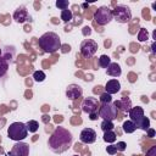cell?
I'll list each match as a JSON object with an SVG mask.
<instances>
[{"label": "cell", "mask_w": 156, "mask_h": 156, "mask_svg": "<svg viewBox=\"0 0 156 156\" xmlns=\"http://www.w3.org/2000/svg\"><path fill=\"white\" fill-rule=\"evenodd\" d=\"M146 132H147V136H149V138H154V136H155V130H154L152 128H149Z\"/></svg>", "instance_id": "33"}, {"label": "cell", "mask_w": 156, "mask_h": 156, "mask_svg": "<svg viewBox=\"0 0 156 156\" xmlns=\"http://www.w3.org/2000/svg\"><path fill=\"white\" fill-rule=\"evenodd\" d=\"M26 127H27V130H28V132L35 133V132L38 130V128H39V123H38L37 121H34V119H30V121H28V122L26 123Z\"/></svg>", "instance_id": "19"}, {"label": "cell", "mask_w": 156, "mask_h": 156, "mask_svg": "<svg viewBox=\"0 0 156 156\" xmlns=\"http://www.w3.org/2000/svg\"><path fill=\"white\" fill-rule=\"evenodd\" d=\"M98 107H99V101H98V99H95L93 96L85 98L82 102V110H83V112H85L88 115L93 113V112H96Z\"/></svg>", "instance_id": "8"}, {"label": "cell", "mask_w": 156, "mask_h": 156, "mask_svg": "<svg viewBox=\"0 0 156 156\" xmlns=\"http://www.w3.org/2000/svg\"><path fill=\"white\" fill-rule=\"evenodd\" d=\"M94 20L99 26H106L113 20L112 10L107 6H100L94 13Z\"/></svg>", "instance_id": "4"}, {"label": "cell", "mask_w": 156, "mask_h": 156, "mask_svg": "<svg viewBox=\"0 0 156 156\" xmlns=\"http://www.w3.org/2000/svg\"><path fill=\"white\" fill-rule=\"evenodd\" d=\"M10 154H11V156H28V154H29V146L26 143L17 141L12 146Z\"/></svg>", "instance_id": "9"}, {"label": "cell", "mask_w": 156, "mask_h": 156, "mask_svg": "<svg viewBox=\"0 0 156 156\" xmlns=\"http://www.w3.org/2000/svg\"><path fill=\"white\" fill-rule=\"evenodd\" d=\"M112 16L118 23H128L132 20V11L126 5H117L112 10Z\"/></svg>", "instance_id": "5"}, {"label": "cell", "mask_w": 156, "mask_h": 156, "mask_svg": "<svg viewBox=\"0 0 156 156\" xmlns=\"http://www.w3.org/2000/svg\"><path fill=\"white\" fill-rule=\"evenodd\" d=\"M110 63H111L110 56H107V55H101V56H100V58H99V65H100L101 67L107 68V66H108Z\"/></svg>", "instance_id": "23"}, {"label": "cell", "mask_w": 156, "mask_h": 156, "mask_svg": "<svg viewBox=\"0 0 156 156\" xmlns=\"http://www.w3.org/2000/svg\"><path fill=\"white\" fill-rule=\"evenodd\" d=\"M89 118H90L91 121H95V119H98V112H93V113H89Z\"/></svg>", "instance_id": "34"}, {"label": "cell", "mask_w": 156, "mask_h": 156, "mask_svg": "<svg viewBox=\"0 0 156 156\" xmlns=\"http://www.w3.org/2000/svg\"><path fill=\"white\" fill-rule=\"evenodd\" d=\"M151 49H152V52H155V43H152V45H151Z\"/></svg>", "instance_id": "36"}, {"label": "cell", "mask_w": 156, "mask_h": 156, "mask_svg": "<svg viewBox=\"0 0 156 156\" xmlns=\"http://www.w3.org/2000/svg\"><path fill=\"white\" fill-rule=\"evenodd\" d=\"M79 140L84 144H93L96 140V132L93 128H84L79 134Z\"/></svg>", "instance_id": "10"}, {"label": "cell", "mask_w": 156, "mask_h": 156, "mask_svg": "<svg viewBox=\"0 0 156 156\" xmlns=\"http://www.w3.org/2000/svg\"><path fill=\"white\" fill-rule=\"evenodd\" d=\"M33 78H34L35 82H43L46 78V76H45V73L43 71H35L33 73Z\"/></svg>", "instance_id": "26"}, {"label": "cell", "mask_w": 156, "mask_h": 156, "mask_svg": "<svg viewBox=\"0 0 156 156\" xmlns=\"http://www.w3.org/2000/svg\"><path fill=\"white\" fill-rule=\"evenodd\" d=\"M116 140V133L113 130L104 132V141L106 143H113Z\"/></svg>", "instance_id": "21"}, {"label": "cell", "mask_w": 156, "mask_h": 156, "mask_svg": "<svg viewBox=\"0 0 156 156\" xmlns=\"http://www.w3.org/2000/svg\"><path fill=\"white\" fill-rule=\"evenodd\" d=\"M49 147L55 154H62L67 151L72 144V134L63 127H56L49 138Z\"/></svg>", "instance_id": "1"}, {"label": "cell", "mask_w": 156, "mask_h": 156, "mask_svg": "<svg viewBox=\"0 0 156 156\" xmlns=\"http://www.w3.org/2000/svg\"><path fill=\"white\" fill-rule=\"evenodd\" d=\"M113 105L116 106L117 110H119L122 112H128L132 108V101H130L129 98H126V96L121 98L119 100H116L113 102Z\"/></svg>", "instance_id": "12"}, {"label": "cell", "mask_w": 156, "mask_h": 156, "mask_svg": "<svg viewBox=\"0 0 156 156\" xmlns=\"http://www.w3.org/2000/svg\"><path fill=\"white\" fill-rule=\"evenodd\" d=\"M88 6H89V4H87V2L83 4V7H88Z\"/></svg>", "instance_id": "37"}, {"label": "cell", "mask_w": 156, "mask_h": 156, "mask_svg": "<svg viewBox=\"0 0 156 156\" xmlns=\"http://www.w3.org/2000/svg\"><path fill=\"white\" fill-rule=\"evenodd\" d=\"M43 121H44V122H45V123H46V122H48V121H50V117H48V116H46V115H44V116H43Z\"/></svg>", "instance_id": "35"}, {"label": "cell", "mask_w": 156, "mask_h": 156, "mask_svg": "<svg viewBox=\"0 0 156 156\" xmlns=\"http://www.w3.org/2000/svg\"><path fill=\"white\" fill-rule=\"evenodd\" d=\"M7 68H9V61L4 56L0 57V78L7 72Z\"/></svg>", "instance_id": "20"}, {"label": "cell", "mask_w": 156, "mask_h": 156, "mask_svg": "<svg viewBox=\"0 0 156 156\" xmlns=\"http://www.w3.org/2000/svg\"><path fill=\"white\" fill-rule=\"evenodd\" d=\"M115 146H116L117 151H124V150H126L127 144H126L124 141H118V143H117V145H115Z\"/></svg>", "instance_id": "29"}, {"label": "cell", "mask_w": 156, "mask_h": 156, "mask_svg": "<svg viewBox=\"0 0 156 156\" xmlns=\"http://www.w3.org/2000/svg\"><path fill=\"white\" fill-rule=\"evenodd\" d=\"M27 134H28V130H27V127L24 123L22 122H13L10 124L9 129H7V135L11 140H15V141H21L23 140L24 138H27Z\"/></svg>", "instance_id": "3"}, {"label": "cell", "mask_w": 156, "mask_h": 156, "mask_svg": "<svg viewBox=\"0 0 156 156\" xmlns=\"http://www.w3.org/2000/svg\"><path fill=\"white\" fill-rule=\"evenodd\" d=\"M72 17H73V13H72L71 10L66 9V10H62L61 11V20L63 22H69L72 20Z\"/></svg>", "instance_id": "22"}, {"label": "cell", "mask_w": 156, "mask_h": 156, "mask_svg": "<svg viewBox=\"0 0 156 156\" xmlns=\"http://www.w3.org/2000/svg\"><path fill=\"white\" fill-rule=\"evenodd\" d=\"M105 90L110 95L116 94V93H118L121 90V84H119V82L117 79H110V80H107V83L105 85Z\"/></svg>", "instance_id": "13"}, {"label": "cell", "mask_w": 156, "mask_h": 156, "mask_svg": "<svg viewBox=\"0 0 156 156\" xmlns=\"http://www.w3.org/2000/svg\"><path fill=\"white\" fill-rule=\"evenodd\" d=\"M99 49V45L95 40L93 39H85L82 41L80 44V54L85 57V58H89V57H93L96 51Z\"/></svg>", "instance_id": "7"}, {"label": "cell", "mask_w": 156, "mask_h": 156, "mask_svg": "<svg viewBox=\"0 0 156 156\" xmlns=\"http://www.w3.org/2000/svg\"><path fill=\"white\" fill-rule=\"evenodd\" d=\"M146 156H156V145L151 146V147L147 150V152H146Z\"/></svg>", "instance_id": "31"}, {"label": "cell", "mask_w": 156, "mask_h": 156, "mask_svg": "<svg viewBox=\"0 0 156 156\" xmlns=\"http://www.w3.org/2000/svg\"><path fill=\"white\" fill-rule=\"evenodd\" d=\"M115 128V124H113V122L112 121H102V123H101V129L104 130V132H107V130H112Z\"/></svg>", "instance_id": "25"}, {"label": "cell", "mask_w": 156, "mask_h": 156, "mask_svg": "<svg viewBox=\"0 0 156 156\" xmlns=\"http://www.w3.org/2000/svg\"><path fill=\"white\" fill-rule=\"evenodd\" d=\"M6 156H11V154L10 152H6Z\"/></svg>", "instance_id": "39"}, {"label": "cell", "mask_w": 156, "mask_h": 156, "mask_svg": "<svg viewBox=\"0 0 156 156\" xmlns=\"http://www.w3.org/2000/svg\"><path fill=\"white\" fill-rule=\"evenodd\" d=\"M56 6H57L60 10H66V9H68V6H69V1H67V0H57V1H56Z\"/></svg>", "instance_id": "28"}, {"label": "cell", "mask_w": 156, "mask_h": 156, "mask_svg": "<svg viewBox=\"0 0 156 156\" xmlns=\"http://www.w3.org/2000/svg\"><path fill=\"white\" fill-rule=\"evenodd\" d=\"M122 128H123V132H124V133H127V134H130V133L135 132V129H136V127H135L134 122H132L130 119H129V121L123 122Z\"/></svg>", "instance_id": "18"}, {"label": "cell", "mask_w": 156, "mask_h": 156, "mask_svg": "<svg viewBox=\"0 0 156 156\" xmlns=\"http://www.w3.org/2000/svg\"><path fill=\"white\" fill-rule=\"evenodd\" d=\"M106 73L111 77H119L121 73H122V69H121V66L117 63V62H111L107 68H106Z\"/></svg>", "instance_id": "16"}, {"label": "cell", "mask_w": 156, "mask_h": 156, "mask_svg": "<svg viewBox=\"0 0 156 156\" xmlns=\"http://www.w3.org/2000/svg\"><path fill=\"white\" fill-rule=\"evenodd\" d=\"M106 151H107V154H110V155H115V154L117 152V149H116L115 145H108V146H106Z\"/></svg>", "instance_id": "30"}, {"label": "cell", "mask_w": 156, "mask_h": 156, "mask_svg": "<svg viewBox=\"0 0 156 156\" xmlns=\"http://www.w3.org/2000/svg\"><path fill=\"white\" fill-rule=\"evenodd\" d=\"M99 101H100L101 104H108V102L112 101V96H111L110 94H107V93H102V94L100 95Z\"/></svg>", "instance_id": "27"}, {"label": "cell", "mask_w": 156, "mask_h": 156, "mask_svg": "<svg viewBox=\"0 0 156 156\" xmlns=\"http://www.w3.org/2000/svg\"><path fill=\"white\" fill-rule=\"evenodd\" d=\"M38 43H39V46L43 49V51L48 52V54H54V52H56L61 48L60 37H58V34H56L54 32L44 33L39 38Z\"/></svg>", "instance_id": "2"}, {"label": "cell", "mask_w": 156, "mask_h": 156, "mask_svg": "<svg viewBox=\"0 0 156 156\" xmlns=\"http://www.w3.org/2000/svg\"><path fill=\"white\" fill-rule=\"evenodd\" d=\"M99 117H101L105 121H113L117 118V108L113 104H102L99 107Z\"/></svg>", "instance_id": "6"}, {"label": "cell", "mask_w": 156, "mask_h": 156, "mask_svg": "<svg viewBox=\"0 0 156 156\" xmlns=\"http://www.w3.org/2000/svg\"><path fill=\"white\" fill-rule=\"evenodd\" d=\"M128 113H129L130 121L135 123L138 119H140V118L144 116V108L140 107V106H135V107H132V108L128 111Z\"/></svg>", "instance_id": "15"}, {"label": "cell", "mask_w": 156, "mask_h": 156, "mask_svg": "<svg viewBox=\"0 0 156 156\" xmlns=\"http://www.w3.org/2000/svg\"><path fill=\"white\" fill-rule=\"evenodd\" d=\"M0 57H2V49H0Z\"/></svg>", "instance_id": "38"}, {"label": "cell", "mask_w": 156, "mask_h": 156, "mask_svg": "<svg viewBox=\"0 0 156 156\" xmlns=\"http://www.w3.org/2000/svg\"><path fill=\"white\" fill-rule=\"evenodd\" d=\"M28 12L24 7H18L15 12H13V20L17 22V23H24L27 20H28Z\"/></svg>", "instance_id": "14"}, {"label": "cell", "mask_w": 156, "mask_h": 156, "mask_svg": "<svg viewBox=\"0 0 156 156\" xmlns=\"http://www.w3.org/2000/svg\"><path fill=\"white\" fill-rule=\"evenodd\" d=\"M149 39V32L145 28H140L139 33H138V40L139 41H146Z\"/></svg>", "instance_id": "24"}, {"label": "cell", "mask_w": 156, "mask_h": 156, "mask_svg": "<svg viewBox=\"0 0 156 156\" xmlns=\"http://www.w3.org/2000/svg\"><path fill=\"white\" fill-rule=\"evenodd\" d=\"M82 94H83V89L78 84H69L66 89V96L69 100H76L78 98H80Z\"/></svg>", "instance_id": "11"}, {"label": "cell", "mask_w": 156, "mask_h": 156, "mask_svg": "<svg viewBox=\"0 0 156 156\" xmlns=\"http://www.w3.org/2000/svg\"><path fill=\"white\" fill-rule=\"evenodd\" d=\"M82 33H83V35H84V37H87V35H90V33H91V28H90V27H88V26H85V27L83 28Z\"/></svg>", "instance_id": "32"}, {"label": "cell", "mask_w": 156, "mask_h": 156, "mask_svg": "<svg viewBox=\"0 0 156 156\" xmlns=\"http://www.w3.org/2000/svg\"><path fill=\"white\" fill-rule=\"evenodd\" d=\"M135 127L136 128H139V129H141V130H147L149 128H150V119L147 118V117H145V116H143L140 119H138L135 123Z\"/></svg>", "instance_id": "17"}, {"label": "cell", "mask_w": 156, "mask_h": 156, "mask_svg": "<svg viewBox=\"0 0 156 156\" xmlns=\"http://www.w3.org/2000/svg\"><path fill=\"white\" fill-rule=\"evenodd\" d=\"M73 156H78V155H73Z\"/></svg>", "instance_id": "40"}]
</instances>
